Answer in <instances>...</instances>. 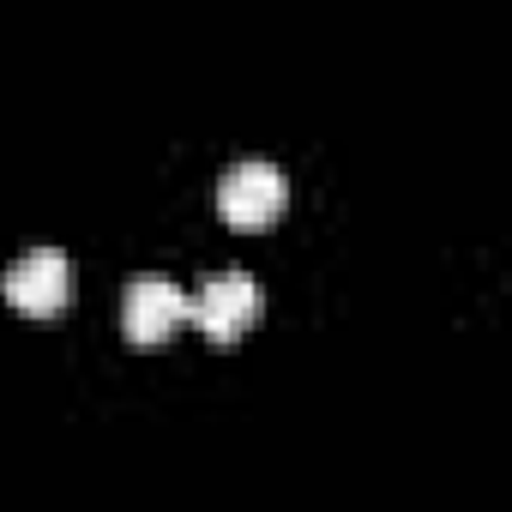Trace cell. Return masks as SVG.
<instances>
[{"label": "cell", "instance_id": "3", "mask_svg": "<svg viewBox=\"0 0 512 512\" xmlns=\"http://www.w3.org/2000/svg\"><path fill=\"white\" fill-rule=\"evenodd\" d=\"M121 326H127V344L157 350V344H169L187 326V296L169 278H133L127 302H121Z\"/></svg>", "mask_w": 512, "mask_h": 512}, {"label": "cell", "instance_id": "1", "mask_svg": "<svg viewBox=\"0 0 512 512\" xmlns=\"http://www.w3.org/2000/svg\"><path fill=\"white\" fill-rule=\"evenodd\" d=\"M284 205H290V181H284V169L278 163H235L223 181H217V211H223V223L229 229H272L278 217H284Z\"/></svg>", "mask_w": 512, "mask_h": 512}, {"label": "cell", "instance_id": "2", "mask_svg": "<svg viewBox=\"0 0 512 512\" xmlns=\"http://www.w3.org/2000/svg\"><path fill=\"white\" fill-rule=\"evenodd\" d=\"M260 314H266V296H260V284H253L247 272H217V278H205V284L187 296V320H193L211 344H235Z\"/></svg>", "mask_w": 512, "mask_h": 512}, {"label": "cell", "instance_id": "4", "mask_svg": "<svg viewBox=\"0 0 512 512\" xmlns=\"http://www.w3.org/2000/svg\"><path fill=\"white\" fill-rule=\"evenodd\" d=\"M7 302L31 320H49L67 308V253L61 247H31L25 260H13V272L0 278Z\"/></svg>", "mask_w": 512, "mask_h": 512}]
</instances>
